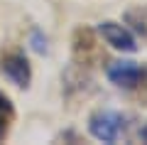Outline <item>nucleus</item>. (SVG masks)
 Masks as SVG:
<instances>
[{
  "label": "nucleus",
  "instance_id": "f257e3e1",
  "mask_svg": "<svg viewBox=\"0 0 147 145\" xmlns=\"http://www.w3.org/2000/svg\"><path fill=\"white\" fill-rule=\"evenodd\" d=\"M125 130V116L115 111H93L88 116V133L100 143H118Z\"/></svg>",
  "mask_w": 147,
  "mask_h": 145
},
{
  "label": "nucleus",
  "instance_id": "f03ea898",
  "mask_svg": "<svg viewBox=\"0 0 147 145\" xmlns=\"http://www.w3.org/2000/svg\"><path fill=\"white\" fill-rule=\"evenodd\" d=\"M98 35L105 39V44H110L113 49L118 52H125V54H132L137 52V39L132 35V30L123 22H115V20H103L98 25Z\"/></svg>",
  "mask_w": 147,
  "mask_h": 145
},
{
  "label": "nucleus",
  "instance_id": "7ed1b4c3",
  "mask_svg": "<svg viewBox=\"0 0 147 145\" xmlns=\"http://www.w3.org/2000/svg\"><path fill=\"white\" fill-rule=\"evenodd\" d=\"M0 71L17 88H27L32 81V64L22 52H10L0 59Z\"/></svg>",
  "mask_w": 147,
  "mask_h": 145
},
{
  "label": "nucleus",
  "instance_id": "20e7f679",
  "mask_svg": "<svg viewBox=\"0 0 147 145\" xmlns=\"http://www.w3.org/2000/svg\"><path fill=\"white\" fill-rule=\"evenodd\" d=\"M105 74H108L110 84H115V86H120V88H137L147 79V69L142 67V64L125 62V59H123V62H113L105 69Z\"/></svg>",
  "mask_w": 147,
  "mask_h": 145
},
{
  "label": "nucleus",
  "instance_id": "39448f33",
  "mask_svg": "<svg viewBox=\"0 0 147 145\" xmlns=\"http://www.w3.org/2000/svg\"><path fill=\"white\" fill-rule=\"evenodd\" d=\"M123 20L130 25L132 32L147 37V7H130V10L123 15Z\"/></svg>",
  "mask_w": 147,
  "mask_h": 145
},
{
  "label": "nucleus",
  "instance_id": "423d86ee",
  "mask_svg": "<svg viewBox=\"0 0 147 145\" xmlns=\"http://www.w3.org/2000/svg\"><path fill=\"white\" fill-rule=\"evenodd\" d=\"M30 47L34 49L37 54H47L49 52V47H47V37L42 35V30H32V35H30Z\"/></svg>",
  "mask_w": 147,
  "mask_h": 145
},
{
  "label": "nucleus",
  "instance_id": "0eeeda50",
  "mask_svg": "<svg viewBox=\"0 0 147 145\" xmlns=\"http://www.w3.org/2000/svg\"><path fill=\"white\" fill-rule=\"evenodd\" d=\"M12 113V103H10V99H7L5 93L0 91V116L5 118V116H10Z\"/></svg>",
  "mask_w": 147,
  "mask_h": 145
},
{
  "label": "nucleus",
  "instance_id": "6e6552de",
  "mask_svg": "<svg viewBox=\"0 0 147 145\" xmlns=\"http://www.w3.org/2000/svg\"><path fill=\"white\" fill-rule=\"evenodd\" d=\"M137 138H140L142 143H147V125H142V128L137 130Z\"/></svg>",
  "mask_w": 147,
  "mask_h": 145
},
{
  "label": "nucleus",
  "instance_id": "1a4fd4ad",
  "mask_svg": "<svg viewBox=\"0 0 147 145\" xmlns=\"http://www.w3.org/2000/svg\"><path fill=\"white\" fill-rule=\"evenodd\" d=\"M5 130H7V125H5V118L0 116V140H3V135H5Z\"/></svg>",
  "mask_w": 147,
  "mask_h": 145
},
{
  "label": "nucleus",
  "instance_id": "9d476101",
  "mask_svg": "<svg viewBox=\"0 0 147 145\" xmlns=\"http://www.w3.org/2000/svg\"><path fill=\"white\" fill-rule=\"evenodd\" d=\"M145 99H147V93H145Z\"/></svg>",
  "mask_w": 147,
  "mask_h": 145
}]
</instances>
